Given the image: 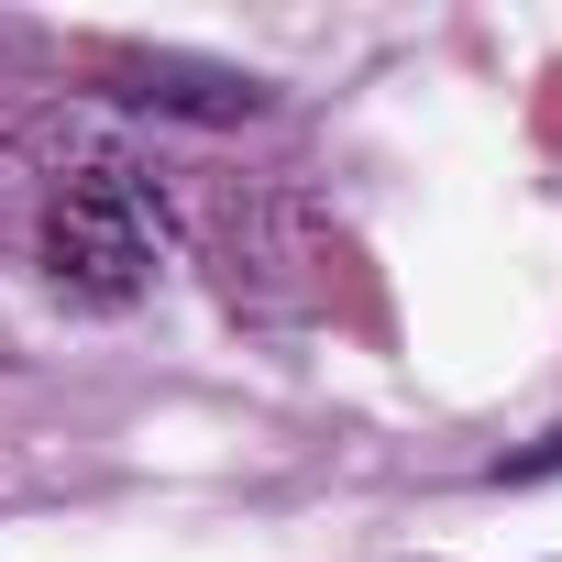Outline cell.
I'll return each mask as SVG.
<instances>
[{
    "label": "cell",
    "instance_id": "cell-2",
    "mask_svg": "<svg viewBox=\"0 0 562 562\" xmlns=\"http://www.w3.org/2000/svg\"><path fill=\"white\" fill-rule=\"evenodd\" d=\"M100 100L166 111V122H254L265 111V78L254 67H210V56H111L100 67Z\"/></svg>",
    "mask_w": 562,
    "mask_h": 562
},
{
    "label": "cell",
    "instance_id": "cell-1",
    "mask_svg": "<svg viewBox=\"0 0 562 562\" xmlns=\"http://www.w3.org/2000/svg\"><path fill=\"white\" fill-rule=\"evenodd\" d=\"M34 254H45V288L78 299V310H133L166 265V232H155V188L144 166L122 155H89L56 177L45 221H34Z\"/></svg>",
    "mask_w": 562,
    "mask_h": 562
}]
</instances>
